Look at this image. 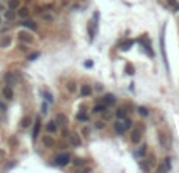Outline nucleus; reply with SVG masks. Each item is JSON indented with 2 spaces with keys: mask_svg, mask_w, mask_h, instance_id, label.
I'll list each match as a JSON object with an SVG mask.
<instances>
[{
  "mask_svg": "<svg viewBox=\"0 0 179 173\" xmlns=\"http://www.w3.org/2000/svg\"><path fill=\"white\" fill-rule=\"evenodd\" d=\"M17 38H19V41H20V43H25V44H29V46L35 43V38H33L32 32H30V30H27V29L20 30V32L17 33Z\"/></svg>",
  "mask_w": 179,
  "mask_h": 173,
  "instance_id": "nucleus-1",
  "label": "nucleus"
},
{
  "mask_svg": "<svg viewBox=\"0 0 179 173\" xmlns=\"http://www.w3.org/2000/svg\"><path fill=\"white\" fill-rule=\"evenodd\" d=\"M71 162V154L69 153H61V154H58L55 159H54V164L57 165V167H65V165H68Z\"/></svg>",
  "mask_w": 179,
  "mask_h": 173,
  "instance_id": "nucleus-2",
  "label": "nucleus"
},
{
  "mask_svg": "<svg viewBox=\"0 0 179 173\" xmlns=\"http://www.w3.org/2000/svg\"><path fill=\"white\" fill-rule=\"evenodd\" d=\"M20 25H22L24 29L30 30V32H36V30H38V25H36V22H35V20H32L30 17H27V19H22Z\"/></svg>",
  "mask_w": 179,
  "mask_h": 173,
  "instance_id": "nucleus-3",
  "label": "nucleus"
},
{
  "mask_svg": "<svg viewBox=\"0 0 179 173\" xmlns=\"http://www.w3.org/2000/svg\"><path fill=\"white\" fill-rule=\"evenodd\" d=\"M66 139L69 140L71 146H74V148H77V146H80V145H82L80 135H77V134H75V132H69V135H68Z\"/></svg>",
  "mask_w": 179,
  "mask_h": 173,
  "instance_id": "nucleus-4",
  "label": "nucleus"
},
{
  "mask_svg": "<svg viewBox=\"0 0 179 173\" xmlns=\"http://www.w3.org/2000/svg\"><path fill=\"white\" fill-rule=\"evenodd\" d=\"M46 131H47V134H57L58 132V125H57V121L55 120H50V121H47L46 123Z\"/></svg>",
  "mask_w": 179,
  "mask_h": 173,
  "instance_id": "nucleus-5",
  "label": "nucleus"
},
{
  "mask_svg": "<svg viewBox=\"0 0 179 173\" xmlns=\"http://www.w3.org/2000/svg\"><path fill=\"white\" fill-rule=\"evenodd\" d=\"M141 134H143V129H141V128L132 129V132H131V142H132V143H140Z\"/></svg>",
  "mask_w": 179,
  "mask_h": 173,
  "instance_id": "nucleus-6",
  "label": "nucleus"
},
{
  "mask_svg": "<svg viewBox=\"0 0 179 173\" xmlns=\"http://www.w3.org/2000/svg\"><path fill=\"white\" fill-rule=\"evenodd\" d=\"M13 43V36L11 35H2L0 36V49H8Z\"/></svg>",
  "mask_w": 179,
  "mask_h": 173,
  "instance_id": "nucleus-7",
  "label": "nucleus"
},
{
  "mask_svg": "<svg viewBox=\"0 0 179 173\" xmlns=\"http://www.w3.org/2000/svg\"><path fill=\"white\" fill-rule=\"evenodd\" d=\"M41 20L43 22H46V24H52L54 20H55V14L52 13V11H43L41 13Z\"/></svg>",
  "mask_w": 179,
  "mask_h": 173,
  "instance_id": "nucleus-8",
  "label": "nucleus"
},
{
  "mask_svg": "<svg viewBox=\"0 0 179 173\" xmlns=\"http://www.w3.org/2000/svg\"><path fill=\"white\" fill-rule=\"evenodd\" d=\"M2 96L5 98L7 101H13V98H14V93H13V88L10 85H5L3 90H2Z\"/></svg>",
  "mask_w": 179,
  "mask_h": 173,
  "instance_id": "nucleus-9",
  "label": "nucleus"
},
{
  "mask_svg": "<svg viewBox=\"0 0 179 173\" xmlns=\"http://www.w3.org/2000/svg\"><path fill=\"white\" fill-rule=\"evenodd\" d=\"M55 121H57L58 128H60V126H61V128H66V126H68V116H66L65 113H57Z\"/></svg>",
  "mask_w": 179,
  "mask_h": 173,
  "instance_id": "nucleus-10",
  "label": "nucleus"
},
{
  "mask_svg": "<svg viewBox=\"0 0 179 173\" xmlns=\"http://www.w3.org/2000/svg\"><path fill=\"white\" fill-rule=\"evenodd\" d=\"M5 80H7V85L13 87V85L17 82V76H16L14 72H7V74H5Z\"/></svg>",
  "mask_w": 179,
  "mask_h": 173,
  "instance_id": "nucleus-11",
  "label": "nucleus"
},
{
  "mask_svg": "<svg viewBox=\"0 0 179 173\" xmlns=\"http://www.w3.org/2000/svg\"><path fill=\"white\" fill-rule=\"evenodd\" d=\"M91 94H93V88H91L90 85L83 84V85L80 87V96H82V98H88V96H91Z\"/></svg>",
  "mask_w": 179,
  "mask_h": 173,
  "instance_id": "nucleus-12",
  "label": "nucleus"
},
{
  "mask_svg": "<svg viewBox=\"0 0 179 173\" xmlns=\"http://www.w3.org/2000/svg\"><path fill=\"white\" fill-rule=\"evenodd\" d=\"M17 17H20V19H27V17H30V10L27 8V7H19L17 8Z\"/></svg>",
  "mask_w": 179,
  "mask_h": 173,
  "instance_id": "nucleus-13",
  "label": "nucleus"
},
{
  "mask_svg": "<svg viewBox=\"0 0 179 173\" xmlns=\"http://www.w3.org/2000/svg\"><path fill=\"white\" fill-rule=\"evenodd\" d=\"M43 145H44L46 148H52V146L55 145V140L52 139V134H49V135H44V137H43Z\"/></svg>",
  "mask_w": 179,
  "mask_h": 173,
  "instance_id": "nucleus-14",
  "label": "nucleus"
},
{
  "mask_svg": "<svg viewBox=\"0 0 179 173\" xmlns=\"http://www.w3.org/2000/svg\"><path fill=\"white\" fill-rule=\"evenodd\" d=\"M102 102H104L107 107H109V106H113V104H115V96L110 94V93L104 94V98H102Z\"/></svg>",
  "mask_w": 179,
  "mask_h": 173,
  "instance_id": "nucleus-15",
  "label": "nucleus"
},
{
  "mask_svg": "<svg viewBox=\"0 0 179 173\" xmlns=\"http://www.w3.org/2000/svg\"><path fill=\"white\" fill-rule=\"evenodd\" d=\"M32 121H33V118H32L30 115H27V116H24V118L20 120V128H22V129H27V128H30V125H32Z\"/></svg>",
  "mask_w": 179,
  "mask_h": 173,
  "instance_id": "nucleus-16",
  "label": "nucleus"
},
{
  "mask_svg": "<svg viewBox=\"0 0 179 173\" xmlns=\"http://www.w3.org/2000/svg\"><path fill=\"white\" fill-rule=\"evenodd\" d=\"M107 106L102 102V104H96L94 107H93V113H107Z\"/></svg>",
  "mask_w": 179,
  "mask_h": 173,
  "instance_id": "nucleus-17",
  "label": "nucleus"
},
{
  "mask_svg": "<svg viewBox=\"0 0 179 173\" xmlns=\"http://www.w3.org/2000/svg\"><path fill=\"white\" fill-rule=\"evenodd\" d=\"M132 44H134V41H131V39H127V41H123V43L119 44V51H123V52L129 51V49L132 47Z\"/></svg>",
  "mask_w": 179,
  "mask_h": 173,
  "instance_id": "nucleus-18",
  "label": "nucleus"
},
{
  "mask_svg": "<svg viewBox=\"0 0 179 173\" xmlns=\"http://www.w3.org/2000/svg\"><path fill=\"white\" fill-rule=\"evenodd\" d=\"M115 131H116V134H119V135L126 132V128H124V125H123L121 120H118V121L115 123Z\"/></svg>",
  "mask_w": 179,
  "mask_h": 173,
  "instance_id": "nucleus-19",
  "label": "nucleus"
},
{
  "mask_svg": "<svg viewBox=\"0 0 179 173\" xmlns=\"http://www.w3.org/2000/svg\"><path fill=\"white\" fill-rule=\"evenodd\" d=\"M19 7H20V0H8V10L17 11Z\"/></svg>",
  "mask_w": 179,
  "mask_h": 173,
  "instance_id": "nucleus-20",
  "label": "nucleus"
},
{
  "mask_svg": "<svg viewBox=\"0 0 179 173\" xmlns=\"http://www.w3.org/2000/svg\"><path fill=\"white\" fill-rule=\"evenodd\" d=\"M159 143H160V146L162 148H168V142H167V135L163 134V132H159Z\"/></svg>",
  "mask_w": 179,
  "mask_h": 173,
  "instance_id": "nucleus-21",
  "label": "nucleus"
},
{
  "mask_svg": "<svg viewBox=\"0 0 179 173\" xmlns=\"http://www.w3.org/2000/svg\"><path fill=\"white\" fill-rule=\"evenodd\" d=\"M16 17H17V14H16L13 10H7V13H5V19H7L8 22H13Z\"/></svg>",
  "mask_w": 179,
  "mask_h": 173,
  "instance_id": "nucleus-22",
  "label": "nucleus"
},
{
  "mask_svg": "<svg viewBox=\"0 0 179 173\" xmlns=\"http://www.w3.org/2000/svg\"><path fill=\"white\" fill-rule=\"evenodd\" d=\"M39 131H41V120L38 118L36 120V125H35V129H33V139L39 137Z\"/></svg>",
  "mask_w": 179,
  "mask_h": 173,
  "instance_id": "nucleus-23",
  "label": "nucleus"
},
{
  "mask_svg": "<svg viewBox=\"0 0 179 173\" xmlns=\"http://www.w3.org/2000/svg\"><path fill=\"white\" fill-rule=\"evenodd\" d=\"M115 115H116V118H118V120H124V118L127 116V110L121 107V109H118V110L115 112Z\"/></svg>",
  "mask_w": 179,
  "mask_h": 173,
  "instance_id": "nucleus-24",
  "label": "nucleus"
},
{
  "mask_svg": "<svg viewBox=\"0 0 179 173\" xmlns=\"http://www.w3.org/2000/svg\"><path fill=\"white\" fill-rule=\"evenodd\" d=\"M121 121H123V125H124V128H126V131H127V129H129V128H132V125H134V121H132L131 118H127V116H126L124 120H121Z\"/></svg>",
  "mask_w": 179,
  "mask_h": 173,
  "instance_id": "nucleus-25",
  "label": "nucleus"
},
{
  "mask_svg": "<svg viewBox=\"0 0 179 173\" xmlns=\"http://www.w3.org/2000/svg\"><path fill=\"white\" fill-rule=\"evenodd\" d=\"M66 90L69 91V93H75V90H77V87H75V82H68L66 84Z\"/></svg>",
  "mask_w": 179,
  "mask_h": 173,
  "instance_id": "nucleus-26",
  "label": "nucleus"
},
{
  "mask_svg": "<svg viewBox=\"0 0 179 173\" xmlns=\"http://www.w3.org/2000/svg\"><path fill=\"white\" fill-rule=\"evenodd\" d=\"M146 148H148L146 145H143V146H140V148H138V151H137L135 154H137L138 157H145V156H146Z\"/></svg>",
  "mask_w": 179,
  "mask_h": 173,
  "instance_id": "nucleus-27",
  "label": "nucleus"
},
{
  "mask_svg": "<svg viewBox=\"0 0 179 173\" xmlns=\"http://www.w3.org/2000/svg\"><path fill=\"white\" fill-rule=\"evenodd\" d=\"M88 35H90V41L94 39V30H93V20L88 24Z\"/></svg>",
  "mask_w": 179,
  "mask_h": 173,
  "instance_id": "nucleus-28",
  "label": "nucleus"
},
{
  "mask_svg": "<svg viewBox=\"0 0 179 173\" xmlns=\"http://www.w3.org/2000/svg\"><path fill=\"white\" fill-rule=\"evenodd\" d=\"M19 51L20 52H29V44H25V43H19Z\"/></svg>",
  "mask_w": 179,
  "mask_h": 173,
  "instance_id": "nucleus-29",
  "label": "nucleus"
},
{
  "mask_svg": "<svg viewBox=\"0 0 179 173\" xmlns=\"http://www.w3.org/2000/svg\"><path fill=\"white\" fill-rule=\"evenodd\" d=\"M77 120L79 121H88V115L85 112H80V113H77Z\"/></svg>",
  "mask_w": 179,
  "mask_h": 173,
  "instance_id": "nucleus-30",
  "label": "nucleus"
},
{
  "mask_svg": "<svg viewBox=\"0 0 179 173\" xmlns=\"http://www.w3.org/2000/svg\"><path fill=\"white\" fill-rule=\"evenodd\" d=\"M85 164H87L85 159H74V165H75V167H82V165H85Z\"/></svg>",
  "mask_w": 179,
  "mask_h": 173,
  "instance_id": "nucleus-31",
  "label": "nucleus"
},
{
  "mask_svg": "<svg viewBox=\"0 0 179 173\" xmlns=\"http://www.w3.org/2000/svg\"><path fill=\"white\" fill-rule=\"evenodd\" d=\"M138 113H140L141 116H148V115H149V112H148L146 107H138Z\"/></svg>",
  "mask_w": 179,
  "mask_h": 173,
  "instance_id": "nucleus-32",
  "label": "nucleus"
},
{
  "mask_svg": "<svg viewBox=\"0 0 179 173\" xmlns=\"http://www.w3.org/2000/svg\"><path fill=\"white\" fill-rule=\"evenodd\" d=\"M168 3H170V5L173 7V10H176V11L179 10V3L176 2V0H168Z\"/></svg>",
  "mask_w": 179,
  "mask_h": 173,
  "instance_id": "nucleus-33",
  "label": "nucleus"
},
{
  "mask_svg": "<svg viewBox=\"0 0 179 173\" xmlns=\"http://www.w3.org/2000/svg\"><path fill=\"white\" fill-rule=\"evenodd\" d=\"M94 126H96V129H104V128H105V123H104V121H96Z\"/></svg>",
  "mask_w": 179,
  "mask_h": 173,
  "instance_id": "nucleus-34",
  "label": "nucleus"
},
{
  "mask_svg": "<svg viewBox=\"0 0 179 173\" xmlns=\"http://www.w3.org/2000/svg\"><path fill=\"white\" fill-rule=\"evenodd\" d=\"M140 168H141V170H145V171H148V170H149V165L143 161V162H140Z\"/></svg>",
  "mask_w": 179,
  "mask_h": 173,
  "instance_id": "nucleus-35",
  "label": "nucleus"
},
{
  "mask_svg": "<svg viewBox=\"0 0 179 173\" xmlns=\"http://www.w3.org/2000/svg\"><path fill=\"white\" fill-rule=\"evenodd\" d=\"M126 71H127V74H131V76H132L135 69H134V66H129V65H127V66H126Z\"/></svg>",
  "mask_w": 179,
  "mask_h": 173,
  "instance_id": "nucleus-36",
  "label": "nucleus"
},
{
  "mask_svg": "<svg viewBox=\"0 0 179 173\" xmlns=\"http://www.w3.org/2000/svg\"><path fill=\"white\" fill-rule=\"evenodd\" d=\"M44 96H46V99L49 101V102H54V99H52V96H50V93H43Z\"/></svg>",
  "mask_w": 179,
  "mask_h": 173,
  "instance_id": "nucleus-37",
  "label": "nucleus"
},
{
  "mask_svg": "<svg viewBox=\"0 0 179 173\" xmlns=\"http://www.w3.org/2000/svg\"><path fill=\"white\" fill-rule=\"evenodd\" d=\"M0 112H7V104L0 101Z\"/></svg>",
  "mask_w": 179,
  "mask_h": 173,
  "instance_id": "nucleus-38",
  "label": "nucleus"
},
{
  "mask_svg": "<svg viewBox=\"0 0 179 173\" xmlns=\"http://www.w3.org/2000/svg\"><path fill=\"white\" fill-rule=\"evenodd\" d=\"M82 134H83L85 137H88V134H90V129H88V128H83V129H82Z\"/></svg>",
  "mask_w": 179,
  "mask_h": 173,
  "instance_id": "nucleus-39",
  "label": "nucleus"
},
{
  "mask_svg": "<svg viewBox=\"0 0 179 173\" xmlns=\"http://www.w3.org/2000/svg\"><path fill=\"white\" fill-rule=\"evenodd\" d=\"M38 55H39V54H33V55H30V57H29V60H35Z\"/></svg>",
  "mask_w": 179,
  "mask_h": 173,
  "instance_id": "nucleus-40",
  "label": "nucleus"
},
{
  "mask_svg": "<svg viewBox=\"0 0 179 173\" xmlns=\"http://www.w3.org/2000/svg\"><path fill=\"white\" fill-rule=\"evenodd\" d=\"M85 66H87V68H91V66H93V63H91V61H87V63H85Z\"/></svg>",
  "mask_w": 179,
  "mask_h": 173,
  "instance_id": "nucleus-41",
  "label": "nucleus"
},
{
  "mask_svg": "<svg viewBox=\"0 0 179 173\" xmlns=\"http://www.w3.org/2000/svg\"><path fill=\"white\" fill-rule=\"evenodd\" d=\"M96 90H97V91H102V87H101V85L97 84V85H96Z\"/></svg>",
  "mask_w": 179,
  "mask_h": 173,
  "instance_id": "nucleus-42",
  "label": "nucleus"
},
{
  "mask_svg": "<svg viewBox=\"0 0 179 173\" xmlns=\"http://www.w3.org/2000/svg\"><path fill=\"white\" fill-rule=\"evenodd\" d=\"M3 10V3H2V0H0V11Z\"/></svg>",
  "mask_w": 179,
  "mask_h": 173,
  "instance_id": "nucleus-43",
  "label": "nucleus"
},
{
  "mask_svg": "<svg viewBox=\"0 0 179 173\" xmlns=\"http://www.w3.org/2000/svg\"><path fill=\"white\" fill-rule=\"evenodd\" d=\"M2 24H3V22H2V16H0V25H2Z\"/></svg>",
  "mask_w": 179,
  "mask_h": 173,
  "instance_id": "nucleus-44",
  "label": "nucleus"
},
{
  "mask_svg": "<svg viewBox=\"0 0 179 173\" xmlns=\"http://www.w3.org/2000/svg\"><path fill=\"white\" fill-rule=\"evenodd\" d=\"M7 2H8V0H7Z\"/></svg>",
  "mask_w": 179,
  "mask_h": 173,
  "instance_id": "nucleus-45",
  "label": "nucleus"
}]
</instances>
